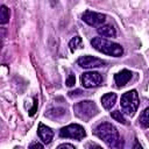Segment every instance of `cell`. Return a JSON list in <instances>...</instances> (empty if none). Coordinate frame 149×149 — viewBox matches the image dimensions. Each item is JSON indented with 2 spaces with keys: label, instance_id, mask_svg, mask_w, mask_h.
I'll return each mask as SVG.
<instances>
[{
  "label": "cell",
  "instance_id": "1",
  "mask_svg": "<svg viewBox=\"0 0 149 149\" xmlns=\"http://www.w3.org/2000/svg\"><path fill=\"white\" fill-rule=\"evenodd\" d=\"M94 135L98 136L100 140H102L108 147L111 148H118L121 146V139L118 129L108 122L100 123L94 129Z\"/></svg>",
  "mask_w": 149,
  "mask_h": 149
},
{
  "label": "cell",
  "instance_id": "2",
  "mask_svg": "<svg viewBox=\"0 0 149 149\" xmlns=\"http://www.w3.org/2000/svg\"><path fill=\"white\" fill-rule=\"evenodd\" d=\"M91 44L95 50H98L99 52H102L105 55H108V56L120 57L123 54V49L120 44L108 41L102 37H94L91 41Z\"/></svg>",
  "mask_w": 149,
  "mask_h": 149
},
{
  "label": "cell",
  "instance_id": "3",
  "mask_svg": "<svg viewBox=\"0 0 149 149\" xmlns=\"http://www.w3.org/2000/svg\"><path fill=\"white\" fill-rule=\"evenodd\" d=\"M73 112H74V115L77 118H79L80 120L88 121L94 115H97L99 111H98V107L94 104V101L84 100V101L77 102L73 106Z\"/></svg>",
  "mask_w": 149,
  "mask_h": 149
},
{
  "label": "cell",
  "instance_id": "4",
  "mask_svg": "<svg viewBox=\"0 0 149 149\" xmlns=\"http://www.w3.org/2000/svg\"><path fill=\"white\" fill-rule=\"evenodd\" d=\"M120 104H121V108L125 114H127L129 116L134 115L139 107V104H140L137 92L135 90H130V91L123 93L121 97Z\"/></svg>",
  "mask_w": 149,
  "mask_h": 149
},
{
  "label": "cell",
  "instance_id": "5",
  "mask_svg": "<svg viewBox=\"0 0 149 149\" xmlns=\"http://www.w3.org/2000/svg\"><path fill=\"white\" fill-rule=\"evenodd\" d=\"M59 136L65 137V139L70 137V139H74V140L80 141L81 139H84L86 136V133H85V129L80 125L71 123V125H68V126L63 127L59 130Z\"/></svg>",
  "mask_w": 149,
  "mask_h": 149
},
{
  "label": "cell",
  "instance_id": "6",
  "mask_svg": "<svg viewBox=\"0 0 149 149\" xmlns=\"http://www.w3.org/2000/svg\"><path fill=\"white\" fill-rule=\"evenodd\" d=\"M101 74L95 72V71H88V72H84L80 76V81L81 85L85 88H92V87H97L101 84Z\"/></svg>",
  "mask_w": 149,
  "mask_h": 149
},
{
  "label": "cell",
  "instance_id": "7",
  "mask_svg": "<svg viewBox=\"0 0 149 149\" xmlns=\"http://www.w3.org/2000/svg\"><path fill=\"white\" fill-rule=\"evenodd\" d=\"M81 20L87 23L88 26L92 27H100L106 22V15L101 14V13H97V12H92V10H86L84 12Z\"/></svg>",
  "mask_w": 149,
  "mask_h": 149
},
{
  "label": "cell",
  "instance_id": "8",
  "mask_svg": "<svg viewBox=\"0 0 149 149\" xmlns=\"http://www.w3.org/2000/svg\"><path fill=\"white\" fill-rule=\"evenodd\" d=\"M77 64L84 69H94V68H101V66H105L106 62L100 59V58H97V57H93V56H83L80 58H78L77 61Z\"/></svg>",
  "mask_w": 149,
  "mask_h": 149
},
{
  "label": "cell",
  "instance_id": "9",
  "mask_svg": "<svg viewBox=\"0 0 149 149\" xmlns=\"http://www.w3.org/2000/svg\"><path fill=\"white\" fill-rule=\"evenodd\" d=\"M37 135L42 140L43 143L49 144L51 142L52 137H54V130L50 127H48V126H45L43 123H40L38 128H37Z\"/></svg>",
  "mask_w": 149,
  "mask_h": 149
},
{
  "label": "cell",
  "instance_id": "10",
  "mask_svg": "<svg viewBox=\"0 0 149 149\" xmlns=\"http://www.w3.org/2000/svg\"><path fill=\"white\" fill-rule=\"evenodd\" d=\"M130 78H132V72L127 69L121 70L120 72L115 73V76H114V80H115V84H116L118 87L125 86L130 80Z\"/></svg>",
  "mask_w": 149,
  "mask_h": 149
},
{
  "label": "cell",
  "instance_id": "11",
  "mask_svg": "<svg viewBox=\"0 0 149 149\" xmlns=\"http://www.w3.org/2000/svg\"><path fill=\"white\" fill-rule=\"evenodd\" d=\"M97 31L102 37H115V35H116L114 27L111 24H102V26L97 28Z\"/></svg>",
  "mask_w": 149,
  "mask_h": 149
},
{
  "label": "cell",
  "instance_id": "12",
  "mask_svg": "<svg viewBox=\"0 0 149 149\" xmlns=\"http://www.w3.org/2000/svg\"><path fill=\"white\" fill-rule=\"evenodd\" d=\"M116 101V94L115 93H106L105 95L101 97V104L105 109H111Z\"/></svg>",
  "mask_w": 149,
  "mask_h": 149
},
{
  "label": "cell",
  "instance_id": "13",
  "mask_svg": "<svg viewBox=\"0 0 149 149\" xmlns=\"http://www.w3.org/2000/svg\"><path fill=\"white\" fill-rule=\"evenodd\" d=\"M64 114H65V109H64V108L55 107V108H50V109L47 112L45 115H47L48 118H51V119H59V118H62Z\"/></svg>",
  "mask_w": 149,
  "mask_h": 149
},
{
  "label": "cell",
  "instance_id": "14",
  "mask_svg": "<svg viewBox=\"0 0 149 149\" xmlns=\"http://www.w3.org/2000/svg\"><path fill=\"white\" fill-rule=\"evenodd\" d=\"M9 21V9L7 6L2 5L0 8V23L6 24Z\"/></svg>",
  "mask_w": 149,
  "mask_h": 149
},
{
  "label": "cell",
  "instance_id": "15",
  "mask_svg": "<svg viewBox=\"0 0 149 149\" xmlns=\"http://www.w3.org/2000/svg\"><path fill=\"white\" fill-rule=\"evenodd\" d=\"M139 121L141 123L142 127L144 128H149V107H147L140 115L139 118Z\"/></svg>",
  "mask_w": 149,
  "mask_h": 149
},
{
  "label": "cell",
  "instance_id": "16",
  "mask_svg": "<svg viewBox=\"0 0 149 149\" xmlns=\"http://www.w3.org/2000/svg\"><path fill=\"white\" fill-rule=\"evenodd\" d=\"M69 47H70V50L72 52H74L78 48L81 47V38L80 36H74L70 42H69Z\"/></svg>",
  "mask_w": 149,
  "mask_h": 149
},
{
  "label": "cell",
  "instance_id": "17",
  "mask_svg": "<svg viewBox=\"0 0 149 149\" xmlns=\"http://www.w3.org/2000/svg\"><path fill=\"white\" fill-rule=\"evenodd\" d=\"M111 116H112L115 121H118V122H120V123H122V125H127V121H126L123 114H122L120 111H113V112L111 113Z\"/></svg>",
  "mask_w": 149,
  "mask_h": 149
},
{
  "label": "cell",
  "instance_id": "18",
  "mask_svg": "<svg viewBox=\"0 0 149 149\" xmlns=\"http://www.w3.org/2000/svg\"><path fill=\"white\" fill-rule=\"evenodd\" d=\"M74 81H76L74 76H73V74H70V76H69V78H68V80H66V85H68L69 87H71V86H73V85H74Z\"/></svg>",
  "mask_w": 149,
  "mask_h": 149
},
{
  "label": "cell",
  "instance_id": "19",
  "mask_svg": "<svg viewBox=\"0 0 149 149\" xmlns=\"http://www.w3.org/2000/svg\"><path fill=\"white\" fill-rule=\"evenodd\" d=\"M81 94H83V92H81L80 90H77L76 92H74V91H71V92H69V95H70L71 98H73V97L76 98V97H79V95H81Z\"/></svg>",
  "mask_w": 149,
  "mask_h": 149
},
{
  "label": "cell",
  "instance_id": "20",
  "mask_svg": "<svg viewBox=\"0 0 149 149\" xmlns=\"http://www.w3.org/2000/svg\"><path fill=\"white\" fill-rule=\"evenodd\" d=\"M29 148H30V149H33V148H40V149H42V148H43V144H41V143H38V142H34V143H31V144L29 146Z\"/></svg>",
  "mask_w": 149,
  "mask_h": 149
},
{
  "label": "cell",
  "instance_id": "21",
  "mask_svg": "<svg viewBox=\"0 0 149 149\" xmlns=\"http://www.w3.org/2000/svg\"><path fill=\"white\" fill-rule=\"evenodd\" d=\"M61 148H71V149H74V146L73 144H69V143H63V144H59L58 146V149Z\"/></svg>",
  "mask_w": 149,
  "mask_h": 149
}]
</instances>
